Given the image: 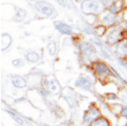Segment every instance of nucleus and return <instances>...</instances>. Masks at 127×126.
Instances as JSON below:
<instances>
[{
  "label": "nucleus",
  "mask_w": 127,
  "mask_h": 126,
  "mask_svg": "<svg viewBox=\"0 0 127 126\" xmlns=\"http://www.w3.org/2000/svg\"><path fill=\"white\" fill-rule=\"evenodd\" d=\"M93 72L96 77L102 82L108 80L110 77H114L109 66L103 61H95L93 64Z\"/></svg>",
  "instance_id": "1"
},
{
  "label": "nucleus",
  "mask_w": 127,
  "mask_h": 126,
  "mask_svg": "<svg viewBox=\"0 0 127 126\" xmlns=\"http://www.w3.org/2000/svg\"><path fill=\"white\" fill-rule=\"evenodd\" d=\"M41 84L53 96H59V95L62 94V86H61L60 83L59 82V80L56 79V77L54 76L42 77V80H41Z\"/></svg>",
  "instance_id": "2"
},
{
  "label": "nucleus",
  "mask_w": 127,
  "mask_h": 126,
  "mask_svg": "<svg viewBox=\"0 0 127 126\" xmlns=\"http://www.w3.org/2000/svg\"><path fill=\"white\" fill-rule=\"evenodd\" d=\"M102 116V112L97 106H89L87 110L83 112L82 123L85 126H91Z\"/></svg>",
  "instance_id": "3"
},
{
  "label": "nucleus",
  "mask_w": 127,
  "mask_h": 126,
  "mask_svg": "<svg viewBox=\"0 0 127 126\" xmlns=\"http://www.w3.org/2000/svg\"><path fill=\"white\" fill-rule=\"evenodd\" d=\"M68 89L69 91H67L66 88H63L61 96H62L63 99L67 103V105L69 106V108L75 109L79 106L80 97H81V95L75 92L71 88H69L68 87Z\"/></svg>",
  "instance_id": "4"
},
{
  "label": "nucleus",
  "mask_w": 127,
  "mask_h": 126,
  "mask_svg": "<svg viewBox=\"0 0 127 126\" xmlns=\"http://www.w3.org/2000/svg\"><path fill=\"white\" fill-rule=\"evenodd\" d=\"M76 88H79L81 90H83L85 91H88V92L94 93L95 92V86H94V82L91 78L87 76H79L75 81L74 84Z\"/></svg>",
  "instance_id": "5"
},
{
  "label": "nucleus",
  "mask_w": 127,
  "mask_h": 126,
  "mask_svg": "<svg viewBox=\"0 0 127 126\" xmlns=\"http://www.w3.org/2000/svg\"><path fill=\"white\" fill-rule=\"evenodd\" d=\"M81 9L85 15L97 14L100 10V3L98 0H83L81 4Z\"/></svg>",
  "instance_id": "6"
},
{
  "label": "nucleus",
  "mask_w": 127,
  "mask_h": 126,
  "mask_svg": "<svg viewBox=\"0 0 127 126\" xmlns=\"http://www.w3.org/2000/svg\"><path fill=\"white\" fill-rule=\"evenodd\" d=\"M36 9L47 17H51L55 12V9L51 3L45 1H36L35 3Z\"/></svg>",
  "instance_id": "7"
},
{
  "label": "nucleus",
  "mask_w": 127,
  "mask_h": 126,
  "mask_svg": "<svg viewBox=\"0 0 127 126\" xmlns=\"http://www.w3.org/2000/svg\"><path fill=\"white\" fill-rule=\"evenodd\" d=\"M79 52L87 58H94L96 57V49L93 45L87 42H81L78 43Z\"/></svg>",
  "instance_id": "8"
},
{
  "label": "nucleus",
  "mask_w": 127,
  "mask_h": 126,
  "mask_svg": "<svg viewBox=\"0 0 127 126\" xmlns=\"http://www.w3.org/2000/svg\"><path fill=\"white\" fill-rule=\"evenodd\" d=\"M54 25L59 33L63 34L65 36H71L73 34V30L70 25L66 24L65 22L60 21V20H56L54 21Z\"/></svg>",
  "instance_id": "9"
},
{
  "label": "nucleus",
  "mask_w": 127,
  "mask_h": 126,
  "mask_svg": "<svg viewBox=\"0 0 127 126\" xmlns=\"http://www.w3.org/2000/svg\"><path fill=\"white\" fill-rule=\"evenodd\" d=\"M10 80H11L12 86L16 89H19V90H23V89L27 88L28 86V82L26 79L20 76H17V75L12 76Z\"/></svg>",
  "instance_id": "10"
},
{
  "label": "nucleus",
  "mask_w": 127,
  "mask_h": 126,
  "mask_svg": "<svg viewBox=\"0 0 127 126\" xmlns=\"http://www.w3.org/2000/svg\"><path fill=\"white\" fill-rule=\"evenodd\" d=\"M12 42H13V39L12 36L9 35V33H3L1 34V52H5L11 46Z\"/></svg>",
  "instance_id": "11"
},
{
  "label": "nucleus",
  "mask_w": 127,
  "mask_h": 126,
  "mask_svg": "<svg viewBox=\"0 0 127 126\" xmlns=\"http://www.w3.org/2000/svg\"><path fill=\"white\" fill-rule=\"evenodd\" d=\"M14 8H15V15L12 17V20L16 22V23L22 22L26 19V15H27L26 11L22 8L18 7V6H15Z\"/></svg>",
  "instance_id": "12"
},
{
  "label": "nucleus",
  "mask_w": 127,
  "mask_h": 126,
  "mask_svg": "<svg viewBox=\"0 0 127 126\" xmlns=\"http://www.w3.org/2000/svg\"><path fill=\"white\" fill-rule=\"evenodd\" d=\"M25 58L28 63L31 64H36L40 60V55L38 52H35V51H30V52H26L25 55Z\"/></svg>",
  "instance_id": "13"
},
{
  "label": "nucleus",
  "mask_w": 127,
  "mask_h": 126,
  "mask_svg": "<svg viewBox=\"0 0 127 126\" xmlns=\"http://www.w3.org/2000/svg\"><path fill=\"white\" fill-rule=\"evenodd\" d=\"M4 111L12 118V119H14V120L15 121V123H17L20 126H24L25 125L24 119H22L19 114H17L15 112H14L13 110H10V109H4Z\"/></svg>",
  "instance_id": "14"
},
{
  "label": "nucleus",
  "mask_w": 127,
  "mask_h": 126,
  "mask_svg": "<svg viewBox=\"0 0 127 126\" xmlns=\"http://www.w3.org/2000/svg\"><path fill=\"white\" fill-rule=\"evenodd\" d=\"M109 68H110V70H111V71H112L113 75H114V77H115L116 80L120 81V82L121 83V85L124 87L125 86L127 87V80L125 78H123V76L120 74V72H119V71L116 70L115 68H114V67L111 66V65H109Z\"/></svg>",
  "instance_id": "15"
},
{
  "label": "nucleus",
  "mask_w": 127,
  "mask_h": 126,
  "mask_svg": "<svg viewBox=\"0 0 127 126\" xmlns=\"http://www.w3.org/2000/svg\"><path fill=\"white\" fill-rule=\"evenodd\" d=\"M47 49H48V52L50 56H55L57 53V51H58V45H57L56 42H49L47 45Z\"/></svg>",
  "instance_id": "16"
},
{
  "label": "nucleus",
  "mask_w": 127,
  "mask_h": 126,
  "mask_svg": "<svg viewBox=\"0 0 127 126\" xmlns=\"http://www.w3.org/2000/svg\"><path fill=\"white\" fill-rule=\"evenodd\" d=\"M51 107V112H52L53 114L55 115V117L58 118V119H62L64 117V112L62 110L60 107L57 106V105H50Z\"/></svg>",
  "instance_id": "17"
},
{
  "label": "nucleus",
  "mask_w": 127,
  "mask_h": 126,
  "mask_svg": "<svg viewBox=\"0 0 127 126\" xmlns=\"http://www.w3.org/2000/svg\"><path fill=\"white\" fill-rule=\"evenodd\" d=\"M91 126H112L109 119L108 118L102 116L101 118L96 120Z\"/></svg>",
  "instance_id": "18"
},
{
  "label": "nucleus",
  "mask_w": 127,
  "mask_h": 126,
  "mask_svg": "<svg viewBox=\"0 0 127 126\" xmlns=\"http://www.w3.org/2000/svg\"><path fill=\"white\" fill-rule=\"evenodd\" d=\"M122 106L123 104H120V103H112V104H110L109 109L112 112V113H114V114L120 116V112H121L122 109Z\"/></svg>",
  "instance_id": "19"
},
{
  "label": "nucleus",
  "mask_w": 127,
  "mask_h": 126,
  "mask_svg": "<svg viewBox=\"0 0 127 126\" xmlns=\"http://www.w3.org/2000/svg\"><path fill=\"white\" fill-rule=\"evenodd\" d=\"M103 97L107 101H120V95L115 92H107L103 95Z\"/></svg>",
  "instance_id": "20"
},
{
  "label": "nucleus",
  "mask_w": 127,
  "mask_h": 126,
  "mask_svg": "<svg viewBox=\"0 0 127 126\" xmlns=\"http://www.w3.org/2000/svg\"><path fill=\"white\" fill-rule=\"evenodd\" d=\"M12 65L14 67H15V68L19 69V68H21V67H23L25 65V60L23 58H15V59H13L11 62Z\"/></svg>",
  "instance_id": "21"
},
{
  "label": "nucleus",
  "mask_w": 127,
  "mask_h": 126,
  "mask_svg": "<svg viewBox=\"0 0 127 126\" xmlns=\"http://www.w3.org/2000/svg\"><path fill=\"white\" fill-rule=\"evenodd\" d=\"M114 21V16L111 15H108L103 17V22H105L107 25H112Z\"/></svg>",
  "instance_id": "22"
},
{
  "label": "nucleus",
  "mask_w": 127,
  "mask_h": 126,
  "mask_svg": "<svg viewBox=\"0 0 127 126\" xmlns=\"http://www.w3.org/2000/svg\"><path fill=\"white\" fill-rule=\"evenodd\" d=\"M120 117L123 118V119H127V105H124L122 106L121 112H120Z\"/></svg>",
  "instance_id": "23"
},
{
  "label": "nucleus",
  "mask_w": 127,
  "mask_h": 126,
  "mask_svg": "<svg viewBox=\"0 0 127 126\" xmlns=\"http://www.w3.org/2000/svg\"><path fill=\"white\" fill-rule=\"evenodd\" d=\"M100 52H101V54H102V56L103 57V58H106V59H111V56H110L109 52H107L104 48H101Z\"/></svg>",
  "instance_id": "24"
},
{
  "label": "nucleus",
  "mask_w": 127,
  "mask_h": 126,
  "mask_svg": "<svg viewBox=\"0 0 127 126\" xmlns=\"http://www.w3.org/2000/svg\"><path fill=\"white\" fill-rule=\"evenodd\" d=\"M109 12L112 14V15H115V14H117L118 9H117V7H116V5L114 3H113L109 5Z\"/></svg>",
  "instance_id": "25"
},
{
  "label": "nucleus",
  "mask_w": 127,
  "mask_h": 126,
  "mask_svg": "<svg viewBox=\"0 0 127 126\" xmlns=\"http://www.w3.org/2000/svg\"><path fill=\"white\" fill-rule=\"evenodd\" d=\"M119 63L122 67H124L125 69L127 70V60L126 58H119Z\"/></svg>",
  "instance_id": "26"
},
{
  "label": "nucleus",
  "mask_w": 127,
  "mask_h": 126,
  "mask_svg": "<svg viewBox=\"0 0 127 126\" xmlns=\"http://www.w3.org/2000/svg\"><path fill=\"white\" fill-rule=\"evenodd\" d=\"M26 100V97H19V98H16L15 99L14 102L15 103H19V102H21V101H25Z\"/></svg>",
  "instance_id": "27"
},
{
  "label": "nucleus",
  "mask_w": 127,
  "mask_h": 126,
  "mask_svg": "<svg viewBox=\"0 0 127 126\" xmlns=\"http://www.w3.org/2000/svg\"><path fill=\"white\" fill-rule=\"evenodd\" d=\"M56 2L60 6H63V7H64V6H65V3H64V0H56Z\"/></svg>",
  "instance_id": "28"
},
{
  "label": "nucleus",
  "mask_w": 127,
  "mask_h": 126,
  "mask_svg": "<svg viewBox=\"0 0 127 126\" xmlns=\"http://www.w3.org/2000/svg\"><path fill=\"white\" fill-rule=\"evenodd\" d=\"M66 124L68 125H73V120H72V119H68L67 122H66Z\"/></svg>",
  "instance_id": "29"
}]
</instances>
